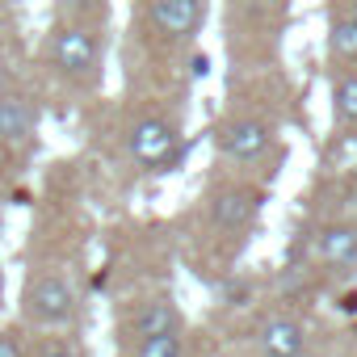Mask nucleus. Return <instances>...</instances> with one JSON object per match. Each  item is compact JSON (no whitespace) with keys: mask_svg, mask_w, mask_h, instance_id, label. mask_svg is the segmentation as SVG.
I'll return each instance as SVG.
<instances>
[{"mask_svg":"<svg viewBox=\"0 0 357 357\" xmlns=\"http://www.w3.org/2000/svg\"><path fill=\"white\" fill-rule=\"evenodd\" d=\"M261 344H265L269 357H298V353H303V328H298L294 319L278 315V319H269V324L261 328Z\"/></svg>","mask_w":357,"mask_h":357,"instance_id":"9","label":"nucleus"},{"mask_svg":"<svg viewBox=\"0 0 357 357\" xmlns=\"http://www.w3.org/2000/svg\"><path fill=\"white\" fill-rule=\"evenodd\" d=\"M257 206H261V194H257V190H248V185H227V190H219V194L211 198V219H215V227H223V231H240V227L252 223Z\"/></svg>","mask_w":357,"mask_h":357,"instance_id":"6","label":"nucleus"},{"mask_svg":"<svg viewBox=\"0 0 357 357\" xmlns=\"http://www.w3.org/2000/svg\"><path fill=\"white\" fill-rule=\"evenodd\" d=\"M51 63L63 76H72V80L93 76L101 68V38H97V30H89V26H63V30H55V38H51Z\"/></svg>","mask_w":357,"mask_h":357,"instance_id":"1","label":"nucleus"},{"mask_svg":"<svg viewBox=\"0 0 357 357\" xmlns=\"http://www.w3.org/2000/svg\"><path fill=\"white\" fill-rule=\"evenodd\" d=\"M332 114L344 126H357V76H340L332 84Z\"/></svg>","mask_w":357,"mask_h":357,"instance_id":"11","label":"nucleus"},{"mask_svg":"<svg viewBox=\"0 0 357 357\" xmlns=\"http://www.w3.org/2000/svg\"><path fill=\"white\" fill-rule=\"evenodd\" d=\"M38 357H80L76 349H63V344H55V349H43Z\"/></svg>","mask_w":357,"mask_h":357,"instance_id":"15","label":"nucleus"},{"mask_svg":"<svg viewBox=\"0 0 357 357\" xmlns=\"http://www.w3.org/2000/svg\"><path fill=\"white\" fill-rule=\"evenodd\" d=\"M349 17H353V22H357V0H353V9H349Z\"/></svg>","mask_w":357,"mask_h":357,"instance_id":"16","label":"nucleus"},{"mask_svg":"<svg viewBox=\"0 0 357 357\" xmlns=\"http://www.w3.org/2000/svg\"><path fill=\"white\" fill-rule=\"evenodd\" d=\"M38 126V109L17 97V93H5L0 97V143H26Z\"/></svg>","mask_w":357,"mask_h":357,"instance_id":"7","label":"nucleus"},{"mask_svg":"<svg viewBox=\"0 0 357 357\" xmlns=\"http://www.w3.org/2000/svg\"><path fill=\"white\" fill-rule=\"evenodd\" d=\"M215 143H219V151H223L227 160L248 164V160L265 155V147H269V126H265L261 118H231V122L219 126Z\"/></svg>","mask_w":357,"mask_h":357,"instance_id":"5","label":"nucleus"},{"mask_svg":"<svg viewBox=\"0 0 357 357\" xmlns=\"http://www.w3.org/2000/svg\"><path fill=\"white\" fill-rule=\"evenodd\" d=\"M126 147H130L135 164H143V168H164V164L176 160V151H181V135H176V126H172L168 118H155V114H151V118H139V122L130 126Z\"/></svg>","mask_w":357,"mask_h":357,"instance_id":"3","label":"nucleus"},{"mask_svg":"<svg viewBox=\"0 0 357 357\" xmlns=\"http://www.w3.org/2000/svg\"><path fill=\"white\" fill-rule=\"evenodd\" d=\"M160 332H181V315H176L172 298H151L139 307L135 315V336L147 340V336H160Z\"/></svg>","mask_w":357,"mask_h":357,"instance_id":"8","label":"nucleus"},{"mask_svg":"<svg viewBox=\"0 0 357 357\" xmlns=\"http://www.w3.org/2000/svg\"><path fill=\"white\" fill-rule=\"evenodd\" d=\"M328 47H332L336 59H357V22H353L349 13L332 22V38H328Z\"/></svg>","mask_w":357,"mask_h":357,"instance_id":"12","label":"nucleus"},{"mask_svg":"<svg viewBox=\"0 0 357 357\" xmlns=\"http://www.w3.org/2000/svg\"><path fill=\"white\" fill-rule=\"evenodd\" d=\"M319 257H324V265H332V269L357 265V227H349V223L328 227V231L319 236Z\"/></svg>","mask_w":357,"mask_h":357,"instance_id":"10","label":"nucleus"},{"mask_svg":"<svg viewBox=\"0 0 357 357\" xmlns=\"http://www.w3.org/2000/svg\"><path fill=\"white\" fill-rule=\"evenodd\" d=\"M147 22L164 43H190L206 22V0H147Z\"/></svg>","mask_w":357,"mask_h":357,"instance_id":"4","label":"nucleus"},{"mask_svg":"<svg viewBox=\"0 0 357 357\" xmlns=\"http://www.w3.org/2000/svg\"><path fill=\"white\" fill-rule=\"evenodd\" d=\"M0 357H26V349L13 332H0Z\"/></svg>","mask_w":357,"mask_h":357,"instance_id":"14","label":"nucleus"},{"mask_svg":"<svg viewBox=\"0 0 357 357\" xmlns=\"http://www.w3.org/2000/svg\"><path fill=\"white\" fill-rule=\"evenodd\" d=\"M181 353H185L181 332H160V336H147V340H139V349H135V357H181Z\"/></svg>","mask_w":357,"mask_h":357,"instance_id":"13","label":"nucleus"},{"mask_svg":"<svg viewBox=\"0 0 357 357\" xmlns=\"http://www.w3.org/2000/svg\"><path fill=\"white\" fill-rule=\"evenodd\" d=\"M0 227H5V215H0Z\"/></svg>","mask_w":357,"mask_h":357,"instance_id":"17","label":"nucleus"},{"mask_svg":"<svg viewBox=\"0 0 357 357\" xmlns=\"http://www.w3.org/2000/svg\"><path fill=\"white\" fill-rule=\"evenodd\" d=\"M26 315L43 328H59L76 315V290L68 286L63 273H43L26 290Z\"/></svg>","mask_w":357,"mask_h":357,"instance_id":"2","label":"nucleus"}]
</instances>
